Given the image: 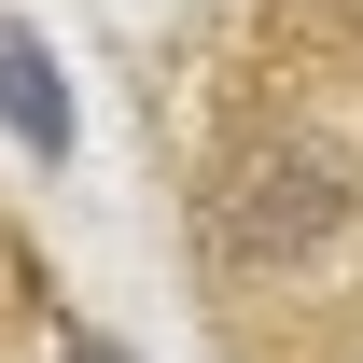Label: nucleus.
<instances>
[{"instance_id":"obj_1","label":"nucleus","mask_w":363,"mask_h":363,"mask_svg":"<svg viewBox=\"0 0 363 363\" xmlns=\"http://www.w3.org/2000/svg\"><path fill=\"white\" fill-rule=\"evenodd\" d=\"M0 126L28 140V154H70V98H56V70H43L28 28H0Z\"/></svg>"},{"instance_id":"obj_2","label":"nucleus","mask_w":363,"mask_h":363,"mask_svg":"<svg viewBox=\"0 0 363 363\" xmlns=\"http://www.w3.org/2000/svg\"><path fill=\"white\" fill-rule=\"evenodd\" d=\"M70 363H126V350H70Z\"/></svg>"}]
</instances>
